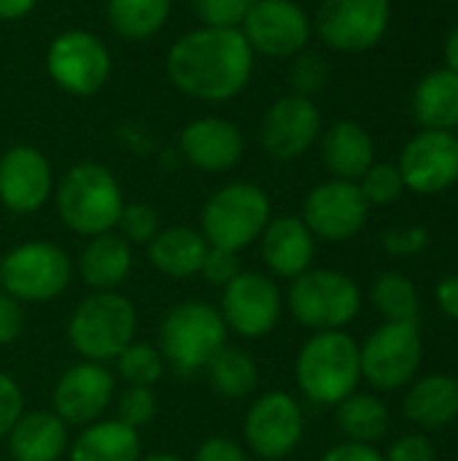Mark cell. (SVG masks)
I'll return each instance as SVG.
<instances>
[{
	"instance_id": "cell-44",
	"label": "cell",
	"mask_w": 458,
	"mask_h": 461,
	"mask_svg": "<svg viewBox=\"0 0 458 461\" xmlns=\"http://www.w3.org/2000/svg\"><path fill=\"white\" fill-rule=\"evenodd\" d=\"M192 461H248V456L238 440L224 438V435H213V438H205L200 443Z\"/></svg>"
},
{
	"instance_id": "cell-34",
	"label": "cell",
	"mask_w": 458,
	"mask_h": 461,
	"mask_svg": "<svg viewBox=\"0 0 458 461\" xmlns=\"http://www.w3.org/2000/svg\"><path fill=\"white\" fill-rule=\"evenodd\" d=\"M359 189L367 200V205H378V208H386L391 203H397L405 192V181H402V173L397 165H389V162H375L359 181Z\"/></svg>"
},
{
	"instance_id": "cell-40",
	"label": "cell",
	"mask_w": 458,
	"mask_h": 461,
	"mask_svg": "<svg viewBox=\"0 0 458 461\" xmlns=\"http://www.w3.org/2000/svg\"><path fill=\"white\" fill-rule=\"evenodd\" d=\"M238 273H240V259H238V254H235V251L208 246V254H205L202 267H200V276H202L208 284H213V286L224 289V286H227Z\"/></svg>"
},
{
	"instance_id": "cell-23",
	"label": "cell",
	"mask_w": 458,
	"mask_h": 461,
	"mask_svg": "<svg viewBox=\"0 0 458 461\" xmlns=\"http://www.w3.org/2000/svg\"><path fill=\"white\" fill-rule=\"evenodd\" d=\"M76 270L92 292H116L132 273V246L119 232L86 238Z\"/></svg>"
},
{
	"instance_id": "cell-39",
	"label": "cell",
	"mask_w": 458,
	"mask_h": 461,
	"mask_svg": "<svg viewBox=\"0 0 458 461\" xmlns=\"http://www.w3.org/2000/svg\"><path fill=\"white\" fill-rule=\"evenodd\" d=\"M429 246V230L421 224L394 227L383 235V251L391 257H416Z\"/></svg>"
},
{
	"instance_id": "cell-9",
	"label": "cell",
	"mask_w": 458,
	"mask_h": 461,
	"mask_svg": "<svg viewBox=\"0 0 458 461\" xmlns=\"http://www.w3.org/2000/svg\"><path fill=\"white\" fill-rule=\"evenodd\" d=\"M73 259L51 240H27L13 246L0 262V289L27 303L57 300L73 278Z\"/></svg>"
},
{
	"instance_id": "cell-16",
	"label": "cell",
	"mask_w": 458,
	"mask_h": 461,
	"mask_svg": "<svg viewBox=\"0 0 458 461\" xmlns=\"http://www.w3.org/2000/svg\"><path fill=\"white\" fill-rule=\"evenodd\" d=\"M113 375L100 362L81 359L78 365L67 367L51 392V411L67 427H86L105 416L113 402Z\"/></svg>"
},
{
	"instance_id": "cell-38",
	"label": "cell",
	"mask_w": 458,
	"mask_h": 461,
	"mask_svg": "<svg viewBox=\"0 0 458 461\" xmlns=\"http://www.w3.org/2000/svg\"><path fill=\"white\" fill-rule=\"evenodd\" d=\"M327 78H329V68H327V62L319 54H297V59L292 65L294 95L310 97V95L324 89Z\"/></svg>"
},
{
	"instance_id": "cell-49",
	"label": "cell",
	"mask_w": 458,
	"mask_h": 461,
	"mask_svg": "<svg viewBox=\"0 0 458 461\" xmlns=\"http://www.w3.org/2000/svg\"><path fill=\"white\" fill-rule=\"evenodd\" d=\"M140 461H186L175 454H151V456H140Z\"/></svg>"
},
{
	"instance_id": "cell-42",
	"label": "cell",
	"mask_w": 458,
	"mask_h": 461,
	"mask_svg": "<svg viewBox=\"0 0 458 461\" xmlns=\"http://www.w3.org/2000/svg\"><path fill=\"white\" fill-rule=\"evenodd\" d=\"M383 461H437V448L427 435H402L400 440L391 443Z\"/></svg>"
},
{
	"instance_id": "cell-33",
	"label": "cell",
	"mask_w": 458,
	"mask_h": 461,
	"mask_svg": "<svg viewBox=\"0 0 458 461\" xmlns=\"http://www.w3.org/2000/svg\"><path fill=\"white\" fill-rule=\"evenodd\" d=\"M113 362H116V373L121 375V381L127 386L154 389L167 370L159 348L151 343H143V340H132Z\"/></svg>"
},
{
	"instance_id": "cell-18",
	"label": "cell",
	"mask_w": 458,
	"mask_h": 461,
	"mask_svg": "<svg viewBox=\"0 0 458 461\" xmlns=\"http://www.w3.org/2000/svg\"><path fill=\"white\" fill-rule=\"evenodd\" d=\"M321 135V111L310 97L286 95L278 97L259 127L262 149L281 162L302 157Z\"/></svg>"
},
{
	"instance_id": "cell-30",
	"label": "cell",
	"mask_w": 458,
	"mask_h": 461,
	"mask_svg": "<svg viewBox=\"0 0 458 461\" xmlns=\"http://www.w3.org/2000/svg\"><path fill=\"white\" fill-rule=\"evenodd\" d=\"M208 386L224 400H246L259 389V367L254 357L243 348L224 346L202 370Z\"/></svg>"
},
{
	"instance_id": "cell-45",
	"label": "cell",
	"mask_w": 458,
	"mask_h": 461,
	"mask_svg": "<svg viewBox=\"0 0 458 461\" xmlns=\"http://www.w3.org/2000/svg\"><path fill=\"white\" fill-rule=\"evenodd\" d=\"M319 461H383V454L375 446H362V443H340L329 448Z\"/></svg>"
},
{
	"instance_id": "cell-11",
	"label": "cell",
	"mask_w": 458,
	"mask_h": 461,
	"mask_svg": "<svg viewBox=\"0 0 458 461\" xmlns=\"http://www.w3.org/2000/svg\"><path fill=\"white\" fill-rule=\"evenodd\" d=\"M219 313L229 332L246 340L267 338L283 316V294L270 276L240 270L221 289Z\"/></svg>"
},
{
	"instance_id": "cell-31",
	"label": "cell",
	"mask_w": 458,
	"mask_h": 461,
	"mask_svg": "<svg viewBox=\"0 0 458 461\" xmlns=\"http://www.w3.org/2000/svg\"><path fill=\"white\" fill-rule=\"evenodd\" d=\"M173 0H108L105 14L116 35L127 41H146L157 35L170 19Z\"/></svg>"
},
{
	"instance_id": "cell-20",
	"label": "cell",
	"mask_w": 458,
	"mask_h": 461,
	"mask_svg": "<svg viewBox=\"0 0 458 461\" xmlns=\"http://www.w3.org/2000/svg\"><path fill=\"white\" fill-rule=\"evenodd\" d=\"M246 151L243 132L221 116H202L184 127L181 154L200 173H227Z\"/></svg>"
},
{
	"instance_id": "cell-32",
	"label": "cell",
	"mask_w": 458,
	"mask_h": 461,
	"mask_svg": "<svg viewBox=\"0 0 458 461\" xmlns=\"http://www.w3.org/2000/svg\"><path fill=\"white\" fill-rule=\"evenodd\" d=\"M370 300L386 321H418L421 297L416 284L402 273H383L370 286Z\"/></svg>"
},
{
	"instance_id": "cell-15",
	"label": "cell",
	"mask_w": 458,
	"mask_h": 461,
	"mask_svg": "<svg viewBox=\"0 0 458 461\" xmlns=\"http://www.w3.org/2000/svg\"><path fill=\"white\" fill-rule=\"evenodd\" d=\"M240 32L248 46L265 57H297L305 51L313 24L294 0H256L246 14Z\"/></svg>"
},
{
	"instance_id": "cell-19",
	"label": "cell",
	"mask_w": 458,
	"mask_h": 461,
	"mask_svg": "<svg viewBox=\"0 0 458 461\" xmlns=\"http://www.w3.org/2000/svg\"><path fill=\"white\" fill-rule=\"evenodd\" d=\"M54 192L51 162L35 146H11L0 157V203L16 216L40 211Z\"/></svg>"
},
{
	"instance_id": "cell-37",
	"label": "cell",
	"mask_w": 458,
	"mask_h": 461,
	"mask_svg": "<svg viewBox=\"0 0 458 461\" xmlns=\"http://www.w3.org/2000/svg\"><path fill=\"white\" fill-rule=\"evenodd\" d=\"M256 0H192L197 19L205 27H240Z\"/></svg>"
},
{
	"instance_id": "cell-5",
	"label": "cell",
	"mask_w": 458,
	"mask_h": 461,
	"mask_svg": "<svg viewBox=\"0 0 458 461\" xmlns=\"http://www.w3.org/2000/svg\"><path fill=\"white\" fill-rule=\"evenodd\" d=\"M138 332V311L119 292H89L70 313L67 340L86 362H113Z\"/></svg>"
},
{
	"instance_id": "cell-24",
	"label": "cell",
	"mask_w": 458,
	"mask_h": 461,
	"mask_svg": "<svg viewBox=\"0 0 458 461\" xmlns=\"http://www.w3.org/2000/svg\"><path fill=\"white\" fill-rule=\"evenodd\" d=\"M402 411L418 429H443L458 419V378L445 373L418 375L405 397Z\"/></svg>"
},
{
	"instance_id": "cell-12",
	"label": "cell",
	"mask_w": 458,
	"mask_h": 461,
	"mask_svg": "<svg viewBox=\"0 0 458 461\" xmlns=\"http://www.w3.org/2000/svg\"><path fill=\"white\" fill-rule=\"evenodd\" d=\"M305 435V413L289 392H265L256 397L243 421L246 446L265 461H283Z\"/></svg>"
},
{
	"instance_id": "cell-29",
	"label": "cell",
	"mask_w": 458,
	"mask_h": 461,
	"mask_svg": "<svg viewBox=\"0 0 458 461\" xmlns=\"http://www.w3.org/2000/svg\"><path fill=\"white\" fill-rule=\"evenodd\" d=\"M337 408V429L348 443H362V446H375L378 440L386 438L391 427V413L389 405L370 392H354L346 397Z\"/></svg>"
},
{
	"instance_id": "cell-46",
	"label": "cell",
	"mask_w": 458,
	"mask_h": 461,
	"mask_svg": "<svg viewBox=\"0 0 458 461\" xmlns=\"http://www.w3.org/2000/svg\"><path fill=\"white\" fill-rule=\"evenodd\" d=\"M435 303H437V308H440L448 319L458 321V273L445 276V278L437 284V289H435Z\"/></svg>"
},
{
	"instance_id": "cell-6",
	"label": "cell",
	"mask_w": 458,
	"mask_h": 461,
	"mask_svg": "<svg viewBox=\"0 0 458 461\" xmlns=\"http://www.w3.org/2000/svg\"><path fill=\"white\" fill-rule=\"evenodd\" d=\"M273 219L270 197L251 181H232L213 192L200 213V232L208 246L240 254L254 246Z\"/></svg>"
},
{
	"instance_id": "cell-36",
	"label": "cell",
	"mask_w": 458,
	"mask_h": 461,
	"mask_svg": "<svg viewBox=\"0 0 458 461\" xmlns=\"http://www.w3.org/2000/svg\"><path fill=\"white\" fill-rule=\"evenodd\" d=\"M157 416V394L146 386H127L116 397V419L132 429H143Z\"/></svg>"
},
{
	"instance_id": "cell-43",
	"label": "cell",
	"mask_w": 458,
	"mask_h": 461,
	"mask_svg": "<svg viewBox=\"0 0 458 461\" xmlns=\"http://www.w3.org/2000/svg\"><path fill=\"white\" fill-rule=\"evenodd\" d=\"M24 332V305L0 289V348L19 340Z\"/></svg>"
},
{
	"instance_id": "cell-13",
	"label": "cell",
	"mask_w": 458,
	"mask_h": 461,
	"mask_svg": "<svg viewBox=\"0 0 458 461\" xmlns=\"http://www.w3.org/2000/svg\"><path fill=\"white\" fill-rule=\"evenodd\" d=\"M391 22L389 0H321L316 32L321 41L346 54L378 46Z\"/></svg>"
},
{
	"instance_id": "cell-17",
	"label": "cell",
	"mask_w": 458,
	"mask_h": 461,
	"mask_svg": "<svg viewBox=\"0 0 458 461\" xmlns=\"http://www.w3.org/2000/svg\"><path fill=\"white\" fill-rule=\"evenodd\" d=\"M405 189L440 194L458 181V138L448 130H421L400 154Z\"/></svg>"
},
{
	"instance_id": "cell-28",
	"label": "cell",
	"mask_w": 458,
	"mask_h": 461,
	"mask_svg": "<svg viewBox=\"0 0 458 461\" xmlns=\"http://www.w3.org/2000/svg\"><path fill=\"white\" fill-rule=\"evenodd\" d=\"M413 116L424 130L458 127V73L440 68L427 73L413 92Z\"/></svg>"
},
{
	"instance_id": "cell-48",
	"label": "cell",
	"mask_w": 458,
	"mask_h": 461,
	"mask_svg": "<svg viewBox=\"0 0 458 461\" xmlns=\"http://www.w3.org/2000/svg\"><path fill=\"white\" fill-rule=\"evenodd\" d=\"M443 54H445V68L458 73V24L448 32V38L443 43Z\"/></svg>"
},
{
	"instance_id": "cell-21",
	"label": "cell",
	"mask_w": 458,
	"mask_h": 461,
	"mask_svg": "<svg viewBox=\"0 0 458 461\" xmlns=\"http://www.w3.org/2000/svg\"><path fill=\"white\" fill-rule=\"evenodd\" d=\"M259 243H262V259L275 278L294 281L297 276L313 267L316 238L300 216L270 219Z\"/></svg>"
},
{
	"instance_id": "cell-1",
	"label": "cell",
	"mask_w": 458,
	"mask_h": 461,
	"mask_svg": "<svg viewBox=\"0 0 458 461\" xmlns=\"http://www.w3.org/2000/svg\"><path fill=\"white\" fill-rule=\"evenodd\" d=\"M167 78L184 95L221 103L240 95L254 73V49L240 27H197L181 35L165 59Z\"/></svg>"
},
{
	"instance_id": "cell-3",
	"label": "cell",
	"mask_w": 458,
	"mask_h": 461,
	"mask_svg": "<svg viewBox=\"0 0 458 461\" xmlns=\"http://www.w3.org/2000/svg\"><path fill=\"white\" fill-rule=\"evenodd\" d=\"M54 205L62 224L84 238L116 230L124 208V194L116 176L97 162L73 165L54 189Z\"/></svg>"
},
{
	"instance_id": "cell-4",
	"label": "cell",
	"mask_w": 458,
	"mask_h": 461,
	"mask_svg": "<svg viewBox=\"0 0 458 461\" xmlns=\"http://www.w3.org/2000/svg\"><path fill=\"white\" fill-rule=\"evenodd\" d=\"M227 324L216 305L186 300L173 305L159 324V354L165 367L181 378H192L227 346Z\"/></svg>"
},
{
	"instance_id": "cell-10",
	"label": "cell",
	"mask_w": 458,
	"mask_h": 461,
	"mask_svg": "<svg viewBox=\"0 0 458 461\" xmlns=\"http://www.w3.org/2000/svg\"><path fill=\"white\" fill-rule=\"evenodd\" d=\"M46 73L62 92L89 97L108 84L113 62L108 46L94 32L65 30L46 49Z\"/></svg>"
},
{
	"instance_id": "cell-8",
	"label": "cell",
	"mask_w": 458,
	"mask_h": 461,
	"mask_svg": "<svg viewBox=\"0 0 458 461\" xmlns=\"http://www.w3.org/2000/svg\"><path fill=\"white\" fill-rule=\"evenodd\" d=\"M362 381L375 392H400L410 386L424 365V340L418 321H383L359 346Z\"/></svg>"
},
{
	"instance_id": "cell-7",
	"label": "cell",
	"mask_w": 458,
	"mask_h": 461,
	"mask_svg": "<svg viewBox=\"0 0 458 461\" xmlns=\"http://www.w3.org/2000/svg\"><path fill=\"white\" fill-rule=\"evenodd\" d=\"M289 313L313 332H335L348 327L362 311L359 284L329 267H310L289 284Z\"/></svg>"
},
{
	"instance_id": "cell-2",
	"label": "cell",
	"mask_w": 458,
	"mask_h": 461,
	"mask_svg": "<svg viewBox=\"0 0 458 461\" xmlns=\"http://www.w3.org/2000/svg\"><path fill=\"white\" fill-rule=\"evenodd\" d=\"M294 378L302 397L313 405L335 408L359 389V343L343 332H313L294 359Z\"/></svg>"
},
{
	"instance_id": "cell-25",
	"label": "cell",
	"mask_w": 458,
	"mask_h": 461,
	"mask_svg": "<svg viewBox=\"0 0 458 461\" xmlns=\"http://www.w3.org/2000/svg\"><path fill=\"white\" fill-rule=\"evenodd\" d=\"M321 157L335 178L359 181L375 165V143L359 122L340 119L324 132Z\"/></svg>"
},
{
	"instance_id": "cell-41",
	"label": "cell",
	"mask_w": 458,
	"mask_h": 461,
	"mask_svg": "<svg viewBox=\"0 0 458 461\" xmlns=\"http://www.w3.org/2000/svg\"><path fill=\"white\" fill-rule=\"evenodd\" d=\"M24 413V392L22 386L0 370V440L11 432V427Z\"/></svg>"
},
{
	"instance_id": "cell-27",
	"label": "cell",
	"mask_w": 458,
	"mask_h": 461,
	"mask_svg": "<svg viewBox=\"0 0 458 461\" xmlns=\"http://www.w3.org/2000/svg\"><path fill=\"white\" fill-rule=\"evenodd\" d=\"M67 459L140 461V435L119 419H100L81 427V435L67 446Z\"/></svg>"
},
{
	"instance_id": "cell-14",
	"label": "cell",
	"mask_w": 458,
	"mask_h": 461,
	"mask_svg": "<svg viewBox=\"0 0 458 461\" xmlns=\"http://www.w3.org/2000/svg\"><path fill=\"white\" fill-rule=\"evenodd\" d=\"M367 216H370V205L359 184L332 178L308 192L300 219L308 224L313 238L340 243L359 235L367 224Z\"/></svg>"
},
{
	"instance_id": "cell-47",
	"label": "cell",
	"mask_w": 458,
	"mask_h": 461,
	"mask_svg": "<svg viewBox=\"0 0 458 461\" xmlns=\"http://www.w3.org/2000/svg\"><path fill=\"white\" fill-rule=\"evenodd\" d=\"M38 0H0V19L3 22H16L27 16L35 8Z\"/></svg>"
},
{
	"instance_id": "cell-26",
	"label": "cell",
	"mask_w": 458,
	"mask_h": 461,
	"mask_svg": "<svg viewBox=\"0 0 458 461\" xmlns=\"http://www.w3.org/2000/svg\"><path fill=\"white\" fill-rule=\"evenodd\" d=\"M205 254H208L205 235L186 224L159 230L154 240L146 246V257L154 265V270L178 281L200 276Z\"/></svg>"
},
{
	"instance_id": "cell-35",
	"label": "cell",
	"mask_w": 458,
	"mask_h": 461,
	"mask_svg": "<svg viewBox=\"0 0 458 461\" xmlns=\"http://www.w3.org/2000/svg\"><path fill=\"white\" fill-rule=\"evenodd\" d=\"M119 235L130 243V246H148L154 240V235L162 230L159 224V213L146 205V203H124L121 216L116 221Z\"/></svg>"
},
{
	"instance_id": "cell-22",
	"label": "cell",
	"mask_w": 458,
	"mask_h": 461,
	"mask_svg": "<svg viewBox=\"0 0 458 461\" xmlns=\"http://www.w3.org/2000/svg\"><path fill=\"white\" fill-rule=\"evenodd\" d=\"M11 461H62L70 438L54 411H24L5 435Z\"/></svg>"
}]
</instances>
